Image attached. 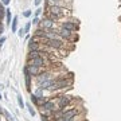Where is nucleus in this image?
<instances>
[{
	"instance_id": "obj_13",
	"label": "nucleus",
	"mask_w": 121,
	"mask_h": 121,
	"mask_svg": "<svg viewBox=\"0 0 121 121\" xmlns=\"http://www.w3.org/2000/svg\"><path fill=\"white\" fill-rule=\"evenodd\" d=\"M17 20H19L17 16H15L12 19V24H11V31H12V32H16L17 31Z\"/></svg>"
},
{
	"instance_id": "obj_12",
	"label": "nucleus",
	"mask_w": 121,
	"mask_h": 121,
	"mask_svg": "<svg viewBox=\"0 0 121 121\" xmlns=\"http://www.w3.org/2000/svg\"><path fill=\"white\" fill-rule=\"evenodd\" d=\"M47 52L46 51H30L28 55H27V59H34V58H38V56H46Z\"/></svg>"
},
{
	"instance_id": "obj_19",
	"label": "nucleus",
	"mask_w": 121,
	"mask_h": 121,
	"mask_svg": "<svg viewBox=\"0 0 121 121\" xmlns=\"http://www.w3.org/2000/svg\"><path fill=\"white\" fill-rule=\"evenodd\" d=\"M35 95H36V97H43V89H40V87H38V90H36Z\"/></svg>"
},
{
	"instance_id": "obj_17",
	"label": "nucleus",
	"mask_w": 121,
	"mask_h": 121,
	"mask_svg": "<svg viewBox=\"0 0 121 121\" xmlns=\"http://www.w3.org/2000/svg\"><path fill=\"white\" fill-rule=\"evenodd\" d=\"M26 108L28 109V113H30L32 117H34V116H35V109L32 108V105H31V104H26Z\"/></svg>"
},
{
	"instance_id": "obj_25",
	"label": "nucleus",
	"mask_w": 121,
	"mask_h": 121,
	"mask_svg": "<svg viewBox=\"0 0 121 121\" xmlns=\"http://www.w3.org/2000/svg\"><path fill=\"white\" fill-rule=\"evenodd\" d=\"M5 40H7L5 36H1V38H0V48H1V46H3V43H4Z\"/></svg>"
},
{
	"instance_id": "obj_5",
	"label": "nucleus",
	"mask_w": 121,
	"mask_h": 121,
	"mask_svg": "<svg viewBox=\"0 0 121 121\" xmlns=\"http://www.w3.org/2000/svg\"><path fill=\"white\" fill-rule=\"evenodd\" d=\"M39 27L43 30H55L56 22L48 19V17H43V20H40V23H39Z\"/></svg>"
},
{
	"instance_id": "obj_15",
	"label": "nucleus",
	"mask_w": 121,
	"mask_h": 121,
	"mask_svg": "<svg viewBox=\"0 0 121 121\" xmlns=\"http://www.w3.org/2000/svg\"><path fill=\"white\" fill-rule=\"evenodd\" d=\"M5 19H7V24H11V9H5Z\"/></svg>"
},
{
	"instance_id": "obj_22",
	"label": "nucleus",
	"mask_w": 121,
	"mask_h": 121,
	"mask_svg": "<svg viewBox=\"0 0 121 121\" xmlns=\"http://www.w3.org/2000/svg\"><path fill=\"white\" fill-rule=\"evenodd\" d=\"M24 34H26V31H24V28H19V31H17V35L22 38V36H24Z\"/></svg>"
},
{
	"instance_id": "obj_10",
	"label": "nucleus",
	"mask_w": 121,
	"mask_h": 121,
	"mask_svg": "<svg viewBox=\"0 0 121 121\" xmlns=\"http://www.w3.org/2000/svg\"><path fill=\"white\" fill-rule=\"evenodd\" d=\"M23 71H24V79H26V89L28 91H31V75L30 71H28V67L27 66H24V69H23Z\"/></svg>"
},
{
	"instance_id": "obj_8",
	"label": "nucleus",
	"mask_w": 121,
	"mask_h": 121,
	"mask_svg": "<svg viewBox=\"0 0 121 121\" xmlns=\"http://www.w3.org/2000/svg\"><path fill=\"white\" fill-rule=\"evenodd\" d=\"M50 78H52V73L48 71V70H44V71H42L39 75H36V85L44 82V81H47Z\"/></svg>"
},
{
	"instance_id": "obj_4",
	"label": "nucleus",
	"mask_w": 121,
	"mask_h": 121,
	"mask_svg": "<svg viewBox=\"0 0 121 121\" xmlns=\"http://www.w3.org/2000/svg\"><path fill=\"white\" fill-rule=\"evenodd\" d=\"M79 114V109L78 108H71V109H65L63 113H62V117L60 118H63V120H71L74 117H77Z\"/></svg>"
},
{
	"instance_id": "obj_9",
	"label": "nucleus",
	"mask_w": 121,
	"mask_h": 121,
	"mask_svg": "<svg viewBox=\"0 0 121 121\" xmlns=\"http://www.w3.org/2000/svg\"><path fill=\"white\" fill-rule=\"evenodd\" d=\"M60 26L65 27L66 30L71 31V32H74V31L78 30V26H77V24H75L74 22H70V20H65V22H62V23H60Z\"/></svg>"
},
{
	"instance_id": "obj_29",
	"label": "nucleus",
	"mask_w": 121,
	"mask_h": 121,
	"mask_svg": "<svg viewBox=\"0 0 121 121\" xmlns=\"http://www.w3.org/2000/svg\"><path fill=\"white\" fill-rule=\"evenodd\" d=\"M40 3H42V0H35V4H36V5H39Z\"/></svg>"
},
{
	"instance_id": "obj_3",
	"label": "nucleus",
	"mask_w": 121,
	"mask_h": 121,
	"mask_svg": "<svg viewBox=\"0 0 121 121\" xmlns=\"http://www.w3.org/2000/svg\"><path fill=\"white\" fill-rule=\"evenodd\" d=\"M27 66H38V67H46V56H38L34 59H27Z\"/></svg>"
},
{
	"instance_id": "obj_6",
	"label": "nucleus",
	"mask_w": 121,
	"mask_h": 121,
	"mask_svg": "<svg viewBox=\"0 0 121 121\" xmlns=\"http://www.w3.org/2000/svg\"><path fill=\"white\" fill-rule=\"evenodd\" d=\"M42 110L47 112L48 114H51L54 110H56V106H55V101L52 99H46L43 104H42Z\"/></svg>"
},
{
	"instance_id": "obj_31",
	"label": "nucleus",
	"mask_w": 121,
	"mask_h": 121,
	"mask_svg": "<svg viewBox=\"0 0 121 121\" xmlns=\"http://www.w3.org/2000/svg\"><path fill=\"white\" fill-rule=\"evenodd\" d=\"M0 121H1V116H0Z\"/></svg>"
},
{
	"instance_id": "obj_28",
	"label": "nucleus",
	"mask_w": 121,
	"mask_h": 121,
	"mask_svg": "<svg viewBox=\"0 0 121 121\" xmlns=\"http://www.w3.org/2000/svg\"><path fill=\"white\" fill-rule=\"evenodd\" d=\"M3 32H4V26H3V24L0 23V35L3 34Z\"/></svg>"
},
{
	"instance_id": "obj_27",
	"label": "nucleus",
	"mask_w": 121,
	"mask_h": 121,
	"mask_svg": "<svg viewBox=\"0 0 121 121\" xmlns=\"http://www.w3.org/2000/svg\"><path fill=\"white\" fill-rule=\"evenodd\" d=\"M0 1H1V3H3V4H4V5H8V4H9V1H11V0H0Z\"/></svg>"
},
{
	"instance_id": "obj_16",
	"label": "nucleus",
	"mask_w": 121,
	"mask_h": 121,
	"mask_svg": "<svg viewBox=\"0 0 121 121\" xmlns=\"http://www.w3.org/2000/svg\"><path fill=\"white\" fill-rule=\"evenodd\" d=\"M1 113H3V114H4L5 117H7V120H8V121H13L12 114H9V112H8V110H5V109H3V112H1Z\"/></svg>"
},
{
	"instance_id": "obj_1",
	"label": "nucleus",
	"mask_w": 121,
	"mask_h": 121,
	"mask_svg": "<svg viewBox=\"0 0 121 121\" xmlns=\"http://www.w3.org/2000/svg\"><path fill=\"white\" fill-rule=\"evenodd\" d=\"M46 12L52 13V15H54L56 19H59V17L65 16L66 13H67V9H65L63 7H60V5L52 4V5H48V7H46Z\"/></svg>"
},
{
	"instance_id": "obj_2",
	"label": "nucleus",
	"mask_w": 121,
	"mask_h": 121,
	"mask_svg": "<svg viewBox=\"0 0 121 121\" xmlns=\"http://www.w3.org/2000/svg\"><path fill=\"white\" fill-rule=\"evenodd\" d=\"M73 97L69 94H62L58 97V99H56V109H63L66 108V106H69L71 102H73Z\"/></svg>"
},
{
	"instance_id": "obj_20",
	"label": "nucleus",
	"mask_w": 121,
	"mask_h": 121,
	"mask_svg": "<svg viewBox=\"0 0 121 121\" xmlns=\"http://www.w3.org/2000/svg\"><path fill=\"white\" fill-rule=\"evenodd\" d=\"M31 101H32L35 105H38V97H36L35 94H31Z\"/></svg>"
},
{
	"instance_id": "obj_26",
	"label": "nucleus",
	"mask_w": 121,
	"mask_h": 121,
	"mask_svg": "<svg viewBox=\"0 0 121 121\" xmlns=\"http://www.w3.org/2000/svg\"><path fill=\"white\" fill-rule=\"evenodd\" d=\"M42 11H43L42 8H36V11H35V16H39V15L42 13Z\"/></svg>"
},
{
	"instance_id": "obj_23",
	"label": "nucleus",
	"mask_w": 121,
	"mask_h": 121,
	"mask_svg": "<svg viewBox=\"0 0 121 121\" xmlns=\"http://www.w3.org/2000/svg\"><path fill=\"white\" fill-rule=\"evenodd\" d=\"M23 16H24V17H30L31 16V11H30V9L24 11V12H23Z\"/></svg>"
},
{
	"instance_id": "obj_11",
	"label": "nucleus",
	"mask_w": 121,
	"mask_h": 121,
	"mask_svg": "<svg viewBox=\"0 0 121 121\" xmlns=\"http://www.w3.org/2000/svg\"><path fill=\"white\" fill-rule=\"evenodd\" d=\"M27 67H28V71H30L31 75H35V77H36V75H39L42 71H44V70H46V67H38V66H27Z\"/></svg>"
},
{
	"instance_id": "obj_18",
	"label": "nucleus",
	"mask_w": 121,
	"mask_h": 121,
	"mask_svg": "<svg viewBox=\"0 0 121 121\" xmlns=\"http://www.w3.org/2000/svg\"><path fill=\"white\" fill-rule=\"evenodd\" d=\"M43 34H44V30H43V28H40V27H39L38 30L34 32L35 36H42V38H43Z\"/></svg>"
},
{
	"instance_id": "obj_24",
	"label": "nucleus",
	"mask_w": 121,
	"mask_h": 121,
	"mask_svg": "<svg viewBox=\"0 0 121 121\" xmlns=\"http://www.w3.org/2000/svg\"><path fill=\"white\" fill-rule=\"evenodd\" d=\"M40 23V19H39V16H35L34 20H32V24H39Z\"/></svg>"
},
{
	"instance_id": "obj_30",
	"label": "nucleus",
	"mask_w": 121,
	"mask_h": 121,
	"mask_svg": "<svg viewBox=\"0 0 121 121\" xmlns=\"http://www.w3.org/2000/svg\"><path fill=\"white\" fill-rule=\"evenodd\" d=\"M0 99H1V94H0Z\"/></svg>"
},
{
	"instance_id": "obj_7",
	"label": "nucleus",
	"mask_w": 121,
	"mask_h": 121,
	"mask_svg": "<svg viewBox=\"0 0 121 121\" xmlns=\"http://www.w3.org/2000/svg\"><path fill=\"white\" fill-rule=\"evenodd\" d=\"M55 30H56V34L59 35L62 39H65V40H69V39L73 38V34H74V32H71V31H69V30H66L65 27L59 26L58 28H55Z\"/></svg>"
},
{
	"instance_id": "obj_21",
	"label": "nucleus",
	"mask_w": 121,
	"mask_h": 121,
	"mask_svg": "<svg viewBox=\"0 0 121 121\" xmlns=\"http://www.w3.org/2000/svg\"><path fill=\"white\" fill-rule=\"evenodd\" d=\"M30 28H31V22H27L26 26H24V31L26 32H30Z\"/></svg>"
},
{
	"instance_id": "obj_14",
	"label": "nucleus",
	"mask_w": 121,
	"mask_h": 121,
	"mask_svg": "<svg viewBox=\"0 0 121 121\" xmlns=\"http://www.w3.org/2000/svg\"><path fill=\"white\" fill-rule=\"evenodd\" d=\"M16 98H17V104H19V106H20L22 109H24V108H26V104H24V101H23L22 95H17Z\"/></svg>"
}]
</instances>
